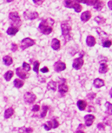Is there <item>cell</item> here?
<instances>
[{
    "label": "cell",
    "instance_id": "1",
    "mask_svg": "<svg viewBox=\"0 0 112 133\" xmlns=\"http://www.w3.org/2000/svg\"><path fill=\"white\" fill-rule=\"evenodd\" d=\"M55 23V21L52 18H48L44 19L40 22L38 26V29L40 32L44 35H48L52 32L53 25Z\"/></svg>",
    "mask_w": 112,
    "mask_h": 133
},
{
    "label": "cell",
    "instance_id": "2",
    "mask_svg": "<svg viewBox=\"0 0 112 133\" xmlns=\"http://www.w3.org/2000/svg\"><path fill=\"white\" fill-rule=\"evenodd\" d=\"M72 22L69 20H65L61 22V27L62 31V35L65 43L69 41L72 39Z\"/></svg>",
    "mask_w": 112,
    "mask_h": 133
},
{
    "label": "cell",
    "instance_id": "3",
    "mask_svg": "<svg viewBox=\"0 0 112 133\" xmlns=\"http://www.w3.org/2000/svg\"><path fill=\"white\" fill-rule=\"evenodd\" d=\"M9 19L10 21H12V26L17 27L21 26L20 22L21 19L17 12H12L9 14Z\"/></svg>",
    "mask_w": 112,
    "mask_h": 133
},
{
    "label": "cell",
    "instance_id": "4",
    "mask_svg": "<svg viewBox=\"0 0 112 133\" xmlns=\"http://www.w3.org/2000/svg\"><path fill=\"white\" fill-rule=\"evenodd\" d=\"M35 44V41L29 37L24 38L21 41L20 48L24 50Z\"/></svg>",
    "mask_w": 112,
    "mask_h": 133
},
{
    "label": "cell",
    "instance_id": "5",
    "mask_svg": "<svg viewBox=\"0 0 112 133\" xmlns=\"http://www.w3.org/2000/svg\"><path fill=\"white\" fill-rule=\"evenodd\" d=\"M24 18L25 20H33L37 19L39 16V14L36 11H33L31 10H26L25 11L23 14Z\"/></svg>",
    "mask_w": 112,
    "mask_h": 133
},
{
    "label": "cell",
    "instance_id": "6",
    "mask_svg": "<svg viewBox=\"0 0 112 133\" xmlns=\"http://www.w3.org/2000/svg\"><path fill=\"white\" fill-rule=\"evenodd\" d=\"M66 80L63 78H60L59 82H58V92L61 95L65 94L68 92V87L66 84Z\"/></svg>",
    "mask_w": 112,
    "mask_h": 133
},
{
    "label": "cell",
    "instance_id": "7",
    "mask_svg": "<svg viewBox=\"0 0 112 133\" xmlns=\"http://www.w3.org/2000/svg\"><path fill=\"white\" fill-rule=\"evenodd\" d=\"M37 97L32 92H26L24 95V99L25 103L32 104L36 101Z\"/></svg>",
    "mask_w": 112,
    "mask_h": 133
},
{
    "label": "cell",
    "instance_id": "8",
    "mask_svg": "<svg viewBox=\"0 0 112 133\" xmlns=\"http://www.w3.org/2000/svg\"><path fill=\"white\" fill-rule=\"evenodd\" d=\"M15 72L16 75H17L19 78L22 79V80H25V79H27L29 77V74L28 73V72L25 71L22 68L20 67L16 68L15 70Z\"/></svg>",
    "mask_w": 112,
    "mask_h": 133
},
{
    "label": "cell",
    "instance_id": "9",
    "mask_svg": "<svg viewBox=\"0 0 112 133\" xmlns=\"http://www.w3.org/2000/svg\"><path fill=\"white\" fill-rule=\"evenodd\" d=\"M66 68L65 63L60 60H58L56 62L54 65V69L56 72H60L64 71Z\"/></svg>",
    "mask_w": 112,
    "mask_h": 133
},
{
    "label": "cell",
    "instance_id": "10",
    "mask_svg": "<svg viewBox=\"0 0 112 133\" xmlns=\"http://www.w3.org/2000/svg\"><path fill=\"white\" fill-rule=\"evenodd\" d=\"M84 64V60L82 58H75L73 62L72 67L74 68L75 70H80Z\"/></svg>",
    "mask_w": 112,
    "mask_h": 133
},
{
    "label": "cell",
    "instance_id": "11",
    "mask_svg": "<svg viewBox=\"0 0 112 133\" xmlns=\"http://www.w3.org/2000/svg\"><path fill=\"white\" fill-rule=\"evenodd\" d=\"M91 18V13L90 11H85L82 13L80 16V19L83 22H85L89 21Z\"/></svg>",
    "mask_w": 112,
    "mask_h": 133
},
{
    "label": "cell",
    "instance_id": "12",
    "mask_svg": "<svg viewBox=\"0 0 112 133\" xmlns=\"http://www.w3.org/2000/svg\"><path fill=\"white\" fill-rule=\"evenodd\" d=\"M95 117L92 115H87L85 116L84 121L85 123V126L86 127H90L92 124V123H93V122L95 120Z\"/></svg>",
    "mask_w": 112,
    "mask_h": 133
},
{
    "label": "cell",
    "instance_id": "13",
    "mask_svg": "<svg viewBox=\"0 0 112 133\" xmlns=\"http://www.w3.org/2000/svg\"><path fill=\"white\" fill-rule=\"evenodd\" d=\"M96 39L94 36L91 35H89L87 36L86 39V43L87 44V46L89 47H94L95 44H96Z\"/></svg>",
    "mask_w": 112,
    "mask_h": 133
},
{
    "label": "cell",
    "instance_id": "14",
    "mask_svg": "<svg viewBox=\"0 0 112 133\" xmlns=\"http://www.w3.org/2000/svg\"><path fill=\"white\" fill-rule=\"evenodd\" d=\"M96 32L98 33V35H99L100 38L102 39V41L104 42L105 41H106V39H107L108 38V34L107 33H106L104 31L102 30V29H100V28L99 27L97 28Z\"/></svg>",
    "mask_w": 112,
    "mask_h": 133
},
{
    "label": "cell",
    "instance_id": "15",
    "mask_svg": "<svg viewBox=\"0 0 112 133\" xmlns=\"http://www.w3.org/2000/svg\"><path fill=\"white\" fill-rule=\"evenodd\" d=\"M51 47L55 50H58L60 48V42L56 38L52 39L51 43Z\"/></svg>",
    "mask_w": 112,
    "mask_h": 133
},
{
    "label": "cell",
    "instance_id": "16",
    "mask_svg": "<svg viewBox=\"0 0 112 133\" xmlns=\"http://www.w3.org/2000/svg\"><path fill=\"white\" fill-rule=\"evenodd\" d=\"M93 85L96 88H100L105 86V81L102 79L97 78L94 80Z\"/></svg>",
    "mask_w": 112,
    "mask_h": 133
},
{
    "label": "cell",
    "instance_id": "17",
    "mask_svg": "<svg viewBox=\"0 0 112 133\" xmlns=\"http://www.w3.org/2000/svg\"><path fill=\"white\" fill-rule=\"evenodd\" d=\"M57 83L56 82L51 80L47 84V89L48 90H52L53 92H55L56 90Z\"/></svg>",
    "mask_w": 112,
    "mask_h": 133
},
{
    "label": "cell",
    "instance_id": "18",
    "mask_svg": "<svg viewBox=\"0 0 112 133\" xmlns=\"http://www.w3.org/2000/svg\"><path fill=\"white\" fill-rule=\"evenodd\" d=\"M77 105L79 110L84 111V110H85L86 106H87V103L84 100H79L77 101Z\"/></svg>",
    "mask_w": 112,
    "mask_h": 133
},
{
    "label": "cell",
    "instance_id": "19",
    "mask_svg": "<svg viewBox=\"0 0 112 133\" xmlns=\"http://www.w3.org/2000/svg\"><path fill=\"white\" fill-rule=\"evenodd\" d=\"M14 114V110L12 107H9L5 110L4 117L5 119H8L12 117Z\"/></svg>",
    "mask_w": 112,
    "mask_h": 133
},
{
    "label": "cell",
    "instance_id": "20",
    "mask_svg": "<svg viewBox=\"0 0 112 133\" xmlns=\"http://www.w3.org/2000/svg\"><path fill=\"white\" fill-rule=\"evenodd\" d=\"M109 70V68L108 65L106 63H101L100 64V66L99 69V72L101 74H105L107 73Z\"/></svg>",
    "mask_w": 112,
    "mask_h": 133
},
{
    "label": "cell",
    "instance_id": "21",
    "mask_svg": "<svg viewBox=\"0 0 112 133\" xmlns=\"http://www.w3.org/2000/svg\"><path fill=\"white\" fill-rule=\"evenodd\" d=\"M19 31V29L16 27L10 26L8 28L7 30V35L9 36H14Z\"/></svg>",
    "mask_w": 112,
    "mask_h": 133
},
{
    "label": "cell",
    "instance_id": "22",
    "mask_svg": "<svg viewBox=\"0 0 112 133\" xmlns=\"http://www.w3.org/2000/svg\"><path fill=\"white\" fill-rule=\"evenodd\" d=\"M3 62L5 65L9 66L10 65L13 64V59L9 55H5L2 59Z\"/></svg>",
    "mask_w": 112,
    "mask_h": 133
},
{
    "label": "cell",
    "instance_id": "23",
    "mask_svg": "<svg viewBox=\"0 0 112 133\" xmlns=\"http://www.w3.org/2000/svg\"><path fill=\"white\" fill-rule=\"evenodd\" d=\"M105 6V2L102 1H96V3L94 5V8L98 11H100Z\"/></svg>",
    "mask_w": 112,
    "mask_h": 133
},
{
    "label": "cell",
    "instance_id": "24",
    "mask_svg": "<svg viewBox=\"0 0 112 133\" xmlns=\"http://www.w3.org/2000/svg\"><path fill=\"white\" fill-rule=\"evenodd\" d=\"M13 84L14 86L16 88H21V87H23L24 85V82L23 81H22L20 79H15L14 81L13 82Z\"/></svg>",
    "mask_w": 112,
    "mask_h": 133
},
{
    "label": "cell",
    "instance_id": "25",
    "mask_svg": "<svg viewBox=\"0 0 112 133\" xmlns=\"http://www.w3.org/2000/svg\"><path fill=\"white\" fill-rule=\"evenodd\" d=\"M13 76H14V72L13 71L9 70L5 73V74L4 75V78L5 81L9 82L10 81L11 78L13 77Z\"/></svg>",
    "mask_w": 112,
    "mask_h": 133
},
{
    "label": "cell",
    "instance_id": "26",
    "mask_svg": "<svg viewBox=\"0 0 112 133\" xmlns=\"http://www.w3.org/2000/svg\"><path fill=\"white\" fill-rule=\"evenodd\" d=\"M94 20L99 25L104 24L106 22V19L103 17L101 16H97L95 17Z\"/></svg>",
    "mask_w": 112,
    "mask_h": 133
},
{
    "label": "cell",
    "instance_id": "27",
    "mask_svg": "<svg viewBox=\"0 0 112 133\" xmlns=\"http://www.w3.org/2000/svg\"><path fill=\"white\" fill-rule=\"evenodd\" d=\"M105 106L106 107V110H107V111H106V112H107V114L110 115L111 116L112 114V104L110 103V102H106V104H105Z\"/></svg>",
    "mask_w": 112,
    "mask_h": 133
},
{
    "label": "cell",
    "instance_id": "28",
    "mask_svg": "<svg viewBox=\"0 0 112 133\" xmlns=\"http://www.w3.org/2000/svg\"><path fill=\"white\" fill-rule=\"evenodd\" d=\"M75 1V3L73 5V8L74 9L75 12L76 13H80L82 10V6L79 3H77L76 1Z\"/></svg>",
    "mask_w": 112,
    "mask_h": 133
},
{
    "label": "cell",
    "instance_id": "29",
    "mask_svg": "<svg viewBox=\"0 0 112 133\" xmlns=\"http://www.w3.org/2000/svg\"><path fill=\"white\" fill-rule=\"evenodd\" d=\"M75 1H63L64 6L67 8H73L75 3Z\"/></svg>",
    "mask_w": 112,
    "mask_h": 133
},
{
    "label": "cell",
    "instance_id": "30",
    "mask_svg": "<svg viewBox=\"0 0 112 133\" xmlns=\"http://www.w3.org/2000/svg\"><path fill=\"white\" fill-rule=\"evenodd\" d=\"M49 110V107L48 106L46 105H44L42 107V112L41 114V118H44L46 116L47 112Z\"/></svg>",
    "mask_w": 112,
    "mask_h": 133
},
{
    "label": "cell",
    "instance_id": "31",
    "mask_svg": "<svg viewBox=\"0 0 112 133\" xmlns=\"http://www.w3.org/2000/svg\"><path fill=\"white\" fill-rule=\"evenodd\" d=\"M44 128L47 131H49L50 129H52V121H47L46 123L43 124Z\"/></svg>",
    "mask_w": 112,
    "mask_h": 133
},
{
    "label": "cell",
    "instance_id": "32",
    "mask_svg": "<svg viewBox=\"0 0 112 133\" xmlns=\"http://www.w3.org/2000/svg\"><path fill=\"white\" fill-rule=\"evenodd\" d=\"M40 63L38 61H35L33 63V71L35 72L37 74H38L39 72V67H40Z\"/></svg>",
    "mask_w": 112,
    "mask_h": 133
},
{
    "label": "cell",
    "instance_id": "33",
    "mask_svg": "<svg viewBox=\"0 0 112 133\" xmlns=\"http://www.w3.org/2000/svg\"><path fill=\"white\" fill-rule=\"evenodd\" d=\"M22 69L24 70L25 71L29 72L31 69V66L29 64H27L26 62H24L23 64H22Z\"/></svg>",
    "mask_w": 112,
    "mask_h": 133
},
{
    "label": "cell",
    "instance_id": "34",
    "mask_svg": "<svg viewBox=\"0 0 112 133\" xmlns=\"http://www.w3.org/2000/svg\"><path fill=\"white\" fill-rule=\"evenodd\" d=\"M112 45V42L110 40H106L103 42L102 46L104 48H110Z\"/></svg>",
    "mask_w": 112,
    "mask_h": 133
},
{
    "label": "cell",
    "instance_id": "35",
    "mask_svg": "<svg viewBox=\"0 0 112 133\" xmlns=\"http://www.w3.org/2000/svg\"><path fill=\"white\" fill-rule=\"evenodd\" d=\"M52 128L53 129H55L57 128V127L59 126V123L57 122V121L55 119H53V120L52 121Z\"/></svg>",
    "mask_w": 112,
    "mask_h": 133
},
{
    "label": "cell",
    "instance_id": "36",
    "mask_svg": "<svg viewBox=\"0 0 112 133\" xmlns=\"http://www.w3.org/2000/svg\"><path fill=\"white\" fill-rule=\"evenodd\" d=\"M96 96V93L91 92V93H89V94L87 95V98H88V99H89L90 100H92L95 98Z\"/></svg>",
    "mask_w": 112,
    "mask_h": 133
},
{
    "label": "cell",
    "instance_id": "37",
    "mask_svg": "<svg viewBox=\"0 0 112 133\" xmlns=\"http://www.w3.org/2000/svg\"><path fill=\"white\" fill-rule=\"evenodd\" d=\"M22 130L24 133H32L33 132V129L31 128H22L20 129Z\"/></svg>",
    "mask_w": 112,
    "mask_h": 133
},
{
    "label": "cell",
    "instance_id": "38",
    "mask_svg": "<svg viewBox=\"0 0 112 133\" xmlns=\"http://www.w3.org/2000/svg\"><path fill=\"white\" fill-rule=\"evenodd\" d=\"M97 128L99 130V131H104V130L105 129V126L103 123H100L97 124Z\"/></svg>",
    "mask_w": 112,
    "mask_h": 133
},
{
    "label": "cell",
    "instance_id": "39",
    "mask_svg": "<svg viewBox=\"0 0 112 133\" xmlns=\"http://www.w3.org/2000/svg\"><path fill=\"white\" fill-rule=\"evenodd\" d=\"M40 110V106L38 105H35L33 107L32 109V111L33 112H38Z\"/></svg>",
    "mask_w": 112,
    "mask_h": 133
},
{
    "label": "cell",
    "instance_id": "40",
    "mask_svg": "<svg viewBox=\"0 0 112 133\" xmlns=\"http://www.w3.org/2000/svg\"><path fill=\"white\" fill-rule=\"evenodd\" d=\"M11 50L12 51H13V52H15V51H16L18 50V46L17 44H16L15 43H13L12 44V48H11Z\"/></svg>",
    "mask_w": 112,
    "mask_h": 133
},
{
    "label": "cell",
    "instance_id": "41",
    "mask_svg": "<svg viewBox=\"0 0 112 133\" xmlns=\"http://www.w3.org/2000/svg\"><path fill=\"white\" fill-rule=\"evenodd\" d=\"M41 72H42L43 73H47V72H49V69L46 66H44V67L42 68V69H41Z\"/></svg>",
    "mask_w": 112,
    "mask_h": 133
},
{
    "label": "cell",
    "instance_id": "42",
    "mask_svg": "<svg viewBox=\"0 0 112 133\" xmlns=\"http://www.w3.org/2000/svg\"><path fill=\"white\" fill-rule=\"evenodd\" d=\"M44 1H42V0H33V2L35 3L36 4H38V5H40L42 4L43 3Z\"/></svg>",
    "mask_w": 112,
    "mask_h": 133
},
{
    "label": "cell",
    "instance_id": "43",
    "mask_svg": "<svg viewBox=\"0 0 112 133\" xmlns=\"http://www.w3.org/2000/svg\"><path fill=\"white\" fill-rule=\"evenodd\" d=\"M106 119H107V120H104L105 124H107V125L111 126V122H111V118H109L108 119V118H106Z\"/></svg>",
    "mask_w": 112,
    "mask_h": 133
},
{
    "label": "cell",
    "instance_id": "44",
    "mask_svg": "<svg viewBox=\"0 0 112 133\" xmlns=\"http://www.w3.org/2000/svg\"><path fill=\"white\" fill-rule=\"evenodd\" d=\"M38 80L41 83H45V82H46V79L42 77L41 76H39V77H38Z\"/></svg>",
    "mask_w": 112,
    "mask_h": 133
},
{
    "label": "cell",
    "instance_id": "45",
    "mask_svg": "<svg viewBox=\"0 0 112 133\" xmlns=\"http://www.w3.org/2000/svg\"><path fill=\"white\" fill-rule=\"evenodd\" d=\"M112 3V1H110L108 3V7H109V8H110V9L111 10H112V3Z\"/></svg>",
    "mask_w": 112,
    "mask_h": 133
},
{
    "label": "cell",
    "instance_id": "46",
    "mask_svg": "<svg viewBox=\"0 0 112 133\" xmlns=\"http://www.w3.org/2000/svg\"><path fill=\"white\" fill-rule=\"evenodd\" d=\"M75 133H84V132L82 131H81V130H80V131H79V130H78V131H77V132Z\"/></svg>",
    "mask_w": 112,
    "mask_h": 133
},
{
    "label": "cell",
    "instance_id": "47",
    "mask_svg": "<svg viewBox=\"0 0 112 133\" xmlns=\"http://www.w3.org/2000/svg\"><path fill=\"white\" fill-rule=\"evenodd\" d=\"M13 1H7V2H12Z\"/></svg>",
    "mask_w": 112,
    "mask_h": 133
},
{
    "label": "cell",
    "instance_id": "48",
    "mask_svg": "<svg viewBox=\"0 0 112 133\" xmlns=\"http://www.w3.org/2000/svg\"><path fill=\"white\" fill-rule=\"evenodd\" d=\"M24 133L22 132H19V133Z\"/></svg>",
    "mask_w": 112,
    "mask_h": 133
},
{
    "label": "cell",
    "instance_id": "49",
    "mask_svg": "<svg viewBox=\"0 0 112 133\" xmlns=\"http://www.w3.org/2000/svg\"></svg>",
    "mask_w": 112,
    "mask_h": 133
}]
</instances>
